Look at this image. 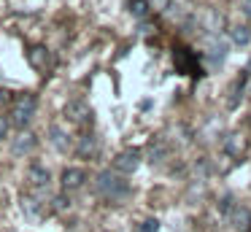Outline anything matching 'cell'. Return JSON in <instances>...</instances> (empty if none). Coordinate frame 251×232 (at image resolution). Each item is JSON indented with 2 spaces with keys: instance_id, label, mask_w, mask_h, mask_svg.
Returning a JSON list of instances; mask_svg holds the SVG:
<instances>
[{
  "instance_id": "6da1fadb",
  "label": "cell",
  "mask_w": 251,
  "mask_h": 232,
  "mask_svg": "<svg viewBox=\"0 0 251 232\" xmlns=\"http://www.w3.org/2000/svg\"><path fill=\"white\" fill-rule=\"evenodd\" d=\"M95 192H98V197H103L105 203H125L127 197H130V181H125V176H119V173L114 170H103L98 176V181H95Z\"/></svg>"
},
{
  "instance_id": "7a4b0ae2",
  "label": "cell",
  "mask_w": 251,
  "mask_h": 232,
  "mask_svg": "<svg viewBox=\"0 0 251 232\" xmlns=\"http://www.w3.org/2000/svg\"><path fill=\"white\" fill-rule=\"evenodd\" d=\"M35 108H38V97L33 95V92H25V95H17L11 100V111H8V122L14 124V127L25 129L30 122H33L35 116Z\"/></svg>"
},
{
  "instance_id": "3957f363",
  "label": "cell",
  "mask_w": 251,
  "mask_h": 232,
  "mask_svg": "<svg viewBox=\"0 0 251 232\" xmlns=\"http://www.w3.org/2000/svg\"><path fill=\"white\" fill-rule=\"evenodd\" d=\"M25 181H27V192L30 194H35V197H41V200H51L49 197V183H51L49 167L38 165V162L30 165L27 173H25Z\"/></svg>"
},
{
  "instance_id": "277c9868",
  "label": "cell",
  "mask_w": 251,
  "mask_h": 232,
  "mask_svg": "<svg viewBox=\"0 0 251 232\" xmlns=\"http://www.w3.org/2000/svg\"><path fill=\"white\" fill-rule=\"evenodd\" d=\"M138 167H141V151L138 149H127V151H122V154H116L114 173H119V176H132Z\"/></svg>"
},
{
  "instance_id": "5b68a950",
  "label": "cell",
  "mask_w": 251,
  "mask_h": 232,
  "mask_svg": "<svg viewBox=\"0 0 251 232\" xmlns=\"http://www.w3.org/2000/svg\"><path fill=\"white\" fill-rule=\"evenodd\" d=\"M65 122L78 124V127H87V124L92 122V108H89L84 100H71L65 105Z\"/></svg>"
},
{
  "instance_id": "8992f818",
  "label": "cell",
  "mask_w": 251,
  "mask_h": 232,
  "mask_svg": "<svg viewBox=\"0 0 251 232\" xmlns=\"http://www.w3.org/2000/svg\"><path fill=\"white\" fill-rule=\"evenodd\" d=\"M246 92H249V70H240V73L235 76V81L229 84V92H227V108L229 111H235V108L240 105Z\"/></svg>"
},
{
  "instance_id": "52a82bcc",
  "label": "cell",
  "mask_w": 251,
  "mask_h": 232,
  "mask_svg": "<svg viewBox=\"0 0 251 232\" xmlns=\"http://www.w3.org/2000/svg\"><path fill=\"white\" fill-rule=\"evenodd\" d=\"M27 62H30V68H35L38 73H49V70L54 68V57H51V52L46 46H33L30 49Z\"/></svg>"
},
{
  "instance_id": "ba28073f",
  "label": "cell",
  "mask_w": 251,
  "mask_h": 232,
  "mask_svg": "<svg viewBox=\"0 0 251 232\" xmlns=\"http://www.w3.org/2000/svg\"><path fill=\"white\" fill-rule=\"evenodd\" d=\"M49 140L54 143L57 151H73V135H71V129H68L62 122L49 124Z\"/></svg>"
},
{
  "instance_id": "9c48e42d",
  "label": "cell",
  "mask_w": 251,
  "mask_h": 232,
  "mask_svg": "<svg viewBox=\"0 0 251 232\" xmlns=\"http://www.w3.org/2000/svg\"><path fill=\"white\" fill-rule=\"evenodd\" d=\"M22 210L25 216H30V219H44L46 213H51L49 210V200H41L35 197V194H22Z\"/></svg>"
},
{
  "instance_id": "30bf717a",
  "label": "cell",
  "mask_w": 251,
  "mask_h": 232,
  "mask_svg": "<svg viewBox=\"0 0 251 232\" xmlns=\"http://www.w3.org/2000/svg\"><path fill=\"white\" fill-rule=\"evenodd\" d=\"M87 183V173L81 167H65L62 170V192L71 194V192H78V189Z\"/></svg>"
},
{
  "instance_id": "8fae6325",
  "label": "cell",
  "mask_w": 251,
  "mask_h": 232,
  "mask_svg": "<svg viewBox=\"0 0 251 232\" xmlns=\"http://www.w3.org/2000/svg\"><path fill=\"white\" fill-rule=\"evenodd\" d=\"M227 221L238 232H249L251 230V208H246V205H232V208L227 210Z\"/></svg>"
},
{
  "instance_id": "7c38bea8",
  "label": "cell",
  "mask_w": 251,
  "mask_h": 232,
  "mask_svg": "<svg viewBox=\"0 0 251 232\" xmlns=\"http://www.w3.org/2000/svg\"><path fill=\"white\" fill-rule=\"evenodd\" d=\"M98 151H100V143H98V138H95V135H81V138H78V143L73 146V154L81 156V159H95V156H98Z\"/></svg>"
},
{
  "instance_id": "4fadbf2b",
  "label": "cell",
  "mask_w": 251,
  "mask_h": 232,
  "mask_svg": "<svg viewBox=\"0 0 251 232\" xmlns=\"http://www.w3.org/2000/svg\"><path fill=\"white\" fill-rule=\"evenodd\" d=\"M35 146H38V138H35L33 132H25V129H22V132L14 138L11 151H14L17 156H22V154L27 156V154H33V151H35Z\"/></svg>"
},
{
  "instance_id": "5bb4252c",
  "label": "cell",
  "mask_w": 251,
  "mask_h": 232,
  "mask_svg": "<svg viewBox=\"0 0 251 232\" xmlns=\"http://www.w3.org/2000/svg\"><path fill=\"white\" fill-rule=\"evenodd\" d=\"M200 27L205 32H211L213 38L222 32V27H224V16L222 14H216V11H205V14L200 16Z\"/></svg>"
},
{
  "instance_id": "9a60e30c",
  "label": "cell",
  "mask_w": 251,
  "mask_h": 232,
  "mask_svg": "<svg viewBox=\"0 0 251 232\" xmlns=\"http://www.w3.org/2000/svg\"><path fill=\"white\" fill-rule=\"evenodd\" d=\"M224 57H227V41L213 38L211 49H208V65H211V68H219V65L224 62Z\"/></svg>"
},
{
  "instance_id": "2e32d148",
  "label": "cell",
  "mask_w": 251,
  "mask_h": 232,
  "mask_svg": "<svg viewBox=\"0 0 251 232\" xmlns=\"http://www.w3.org/2000/svg\"><path fill=\"white\" fill-rule=\"evenodd\" d=\"M168 140L165 138H154L151 143H149V162H154V165H157V162H162L165 156H168Z\"/></svg>"
},
{
  "instance_id": "e0dca14e",
  "label": "cell",
  "mask_w": 251,
  "mask_h": 232,
  "mask_svg": "<svg viewBox=\"0 0 251 232\" xmlns=\"http://www.w3.org/2000/svg\"><path fill=\"white\" fill-rule=\"evenodd\" d=\"M224 154L227 156H240L243 154V135L240 132H229L224 138Z\"/></svg>"
},
{
  "instance_id": "ac0fdd59",
  "label": "cell",
  "mask_w": 251,
  "mask_h": 232,
  "mask_svg": "<svg viewBox=\"0 0 251 232\" xmlns=\"http://www.w3.org/2000/svg\"><path fill=\"white\" fill-rule=\"evenodd\" d=\"M229 41H232L235 46H249L251 43V27H246V25L229 27Z\"/></svg>"
},
{
  "instance_id": "d6986e66",
  "label": "cell",
  "mask_w": 251,
  "mask_h": 232,
  "mask_svg": "<svg viewBox=\"0 0 251 232\" xmlns=\"http://www.w3.org/2000/svg\"><path fill=\"white\" fill-rule=\"evenodd\" d=\"M176 68H178V70H192V73H200L195 57H192V54H186L184 49H176Z\"/></svg>"
},
{
  "instance_id": "ffe728a7",
  "label": "cell",
  "mask_w": 251,
  "mask_h": 232,
  "mask_svg": "<svg viewBox=\"0 0 251 232\" xmlns=\"http://www.w3.org/2000/svg\"><path fill=\"white\" fill-rule=\"evenodd\" d=\"M127 8H130V14L135 16V19H146V16L151 14V3H149V0H130Z\"/></svg>"
},
{
  "instance_id": "44dd1931",
  "label": "cell",
  "mask_w": 251,
  "mask_h": 232,
  "mask_svg": "<svg viewBox=\"0 0 251 232\" xmlns=\"http://www.w3.org/2000/svg\"><path fill=\"white\" fill-rule=\"evenodd\" d=\"M49 210L51 213H65V210H71V197L68 194H57V197L49 200Z\"/></svg>"
},
{
  "instance_id": "7402d4cb",
  "label": "cell",
  "mask_w": 251,
  "mask_h": 232,
  "mask_svg": "<svg viewBox=\"0 0 251 232\" xmlns=\"http://www.w3.org/2000/svg\"><path fill=\"white\" fill-rule=\"evenodd\" d=\"M138 232H159V221H157V219H146Z\"/></svg>"
},
{
  "instance_id": "603a6c76",
  "label": "cell",
  "mask_w": 251,
  "mask_h": 232,
  "mask_svg": "<svg viewBox=\"0 0 251 232\" xmlns=\"http://www.w3.org/2000/svg\"><path fill=\"white\" fill-rule=\"evenodd\" d=\"M8 127H11V122H8V116H3V113H0V140H3V138L8 135Z\"/></svg>"
},
{
  "instance_id": "cb8c5ba5",
  "label": "cell",
  "mask_w": 251,
  "mask_h": 232,
  "mask_svg": "<svg viewBox=\"0 0 251 232\" xmlns=\"http://www.w3.org/2000/svg\"><path fill=\"white\" fill-rule=\"evenodd\" d=\"M168 3H170V0H154V5H157L159 11H165V8H168Z\"/></svg>"
},
{
  "instance_id": "d4e9b609",
  "label": "cell",
  "mask_w": 251,
  "mask_h": 232,
  "mask_svg": "<svg viewBox=\"0 0 251 232\" xmlns=\"http://www.w3.org/2000/svg\"><path fill=\"white\" fill-rule=\"evenodd\" d=\"M243 14L251 16V0H243Z\"/></svg>"
},
{
  "instance_id": "484cf974",
  "label": "cell",
  "mask_w": 251,
  "mask_h": 232,
  "mask_svg": "<svg viewBox=\"0 0 251 232\" xmlns=\"http://www.w3.org/2000/svg\"><path fill=\"white\" fill-rule=\"evenodd\" d=\"M0 100H3V103H6V100H8V92H6V89L0 92Z\"/></svg>"
},
{
  "instance_id": "4316f807",
  "label": "cell",
  "mask_w": 251,
  "mask_h": 232,
  "mask_svg": "<svg viewBox=\"0 0 251 232\" xmlns=\"http://www.w3.org/2000/svg\"><path fill=\"white\" fill-rule=\"evenodd\" d=\"M246 95H251V81H249V92H246Z\"/></svg>"
}]
</instances>
